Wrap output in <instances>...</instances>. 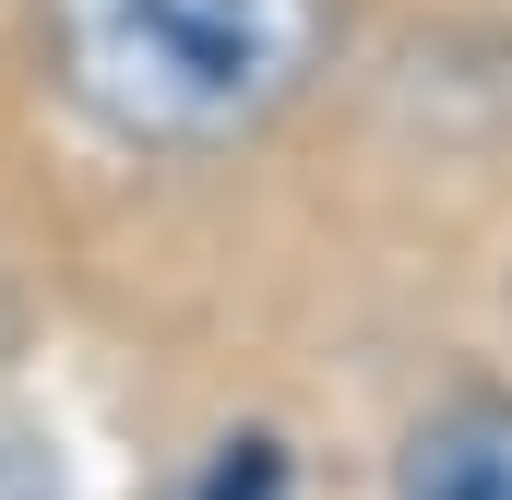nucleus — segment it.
I'll return each instance as SVG.
<instances>
[{
	"label": "nucleus",
	"instance_id": "f257e3e1",
	"mask_svg": "<svg viewBox=\"0 0 512 500\" xmlns=\"http://www.w3.org/2000/svg\"><path fill=\"white\" fill-rule=\"evenodd\" d=\"M24 48L96 143L227 155L310 96L334 0H24Z\"/></svg>",
	"mask_w": 512,
	"mask_h": 500
},
{
	"label": "nucleus",
	"instance_id": "f03ea898",
	"mask_svg": "<svg viewBox=\"0 0 512 500\" xmlns=\"http://www.w3.org/2000/svg\"><path fill=\"white\" fill-rule=\"evenodd\" d=\"M393 500H512V393L501 381H465V393L405 417Z\"/></svg>",
	"mask_w": 512,
	"mask_h": 500
},
{
	"label": "nucleus",
	"instance_id": "7ed1b4c3",
	"mask_svg": "<svg viewBox=\"0 0 512 500\" xmlns=\"http://www.w3.org/2000/svg\"><path fill=\"white\" fill-rule=\"evenodd\" d=\"M179 500H298V453H286L274 429H227V441L191 465Z\"/></svg>",
	"mask_w": 512,
	"mask_h": 500
}]
</instances>
